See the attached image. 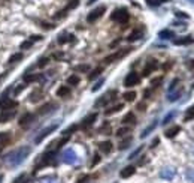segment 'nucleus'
I'll use <instances>...</instances> for the list:
<instances>
[{
  "label": "nucleus",
  "instance_id": "1",
  "mask_svg": "<svg viewBox=\"0 0 194 183\" xmlns=\"http://www.w3.org/2000/svg\"><path fill=\"white\" fill-rule=\"evenodd\" d=\"M130 15H129V11L126 8H119V9H115L111 15V20L112 21H116L119 23V24H126V23L129 21Z\"/></svg>",
  "mask_w": 194,
  "mask_h": 183
},
{
  "label": "nucleus",
  "instance_id": "18",
  "mask_svg": "<svg viewBox=\"0 0 194 183\" xmlns=\"http://www.w3.org/2000/svg\"><path fill=\"white\" fill-rule=\"evenodd\" d=\"M102 72H103V68H102V66H99V68H96V69H94V71H91V74L88 75V80H90V81H93V80H96V78H97V77H99V75H100Z\"/></svg>",
  "mask_w": 194,
  "mask_h": 183
},
{
  "label": "nucleus",
  "instance_id": "29",
  "mask_svg": "<svg viewBox=\"0 0 194 183\" xmlns=\"http://www.w3.org/2000/svg\"><path fill=\"white\" fill-rule=\"evenodd\" d=\"M32 47H33V42H32L30 39L21 42V45H19V48H21V50H29V48H32Z\"/></svg>",
  "mask_w": 194,
  "mask_h": 183
},
{
  "label": "nucleus",
  "instance_id": "31",
  "mask_svg": "<svg viewBox=\"0 0 194 183\" xmlns=\"http://www.w3.org/2000/svg\"><path fill=\"white\" fill-rule=\"evenodd\" d=\"M108 102H109V98H108V96H102L99 101L96 102V107H97V108H99V107H103V105H106Z\"/></svg>",
  "mask_w": 194,
  "mask_h": 183
},
{
  "label": "nucleus",
  "instance_id": "46",
  "mask_svg": "<svg viewBox=\"0 0 194 183\" xmlns=\"http://www.w3.org/2000/svg\"><path fill=\"white\" fill-rule=\"evenodd\" d=\"M137 110H140V111H145V104H139V105H137Z\"/></svg>",
  "mask_w": 194,
  "mask_h": 183
},
{
  "label": "nucleus",
  "instance_id": "16",
  "mask_svg": "<svg viewBox=\"0 0 194 183\" xmlns=\"http://www.w3.org/2000/svg\"><path fill=\"white\" fill-rule=\"evenodd\" d=\"M70 95V87L69 86H61V87H58V90H57V96L58 98H66V96H69Z\"/></svg>",
  "mask_w": 194,
  "mask_h": 183
},
{
  "label": "nucleus",
  "instance_id": "44",
  "mask_svg": "<svg viewBox=\"0 0 194 183\" xmlns=\"http://www.w3.org/2000/svg\"><path fill=\"white\" fill-rule=\"evenodd\" d=\"M24 87H26V86H21V87H17V89H15V95H19V93H21V92L24 90Z\"/></svg>",
  "mask_w": 194,
  "mask_h": 183
},
{
  "label": "nucleus",
  "instance_id": "2",
  "mask_svg": "<svg viewBox=\"0 0 194 183\" xmlns=\"http://www.w3.org/2000/svg\"><path fill=\"white\" fill-rule=\"evenodd\" d=\"M105 12H106V8H105V6H99V8H96L94 11H91V12L88 14L87 21H88V23H96V21L99 20V18H100Z\"/></svg>",
  "mask_w": 194,
  "mask_h": 183
},
{
  "label": "nucleus",
  "instance_id": "27",
  "mask_svg": "<svg viewBox=\"0 0 194 183\" xmlns=\"http://www.w3.org/2000/svg\"><path fill=\"white\" fill-rule=\"evenodd\" d=\"M21 59H22V54H21V53H15V54H12V56L9 57V60H8V62L12 65V63H17V62H19Z\"/></svg>",
  "mask_w": 194,
  "mask_h": 183
},
{
  "label": "nucleus",
  "instance_id": "24",
  "mask_svg": "<svg viewBox=\"0 0 194 183\" xmlns=\"http://www.w3.org/2000/svg\"><path fill=\"white\" fill-rule=\"evenodd\" d=\"M54 107H55V105H54V104H52V102H48V104H46V105H43V107H40V108H39V111H37V113H39V114H46V113H48V111H51V110H50V108H54Z\"/></svg>",
  "mask_w": 194,
  "mask_h": 183
},
{
  "label": "nucleus",
  "instance_id": "3",
  "mask_svg": "<svg viewBox=\"0 0 194 183\" xmlns=\"http://www.w3.org/2000/svg\"><path fill=\"white\" fill-rule=\"evenodd\" d=\"M130 51H131V48H124V50H121V51H116V53H114V54L108 56L103 62H105L106 65H109V63H112V62H115V60H118V59H121V57L127 56Z\"/></svg>",
  "mask_w": 194,
  "mask_h": 183
},
{
  "label": "nucleus",
  "instance_id": "37",
  "mask_svg": "<svg viewBox=\"0 0 194 183\" xmlns=\"http://www.w3.org/2000/svg\"><path fill=\"white\" fill-rule=\"evenodd\" d=\"M161 81H163V77H157V78H154V80L151 81V84H152L154 87H157V86H158Z\"/></svg>",
  "mask_w": 194,
  "mask_h": 183
},
{
  "label": "nucleus",
  "instance_id": "25",
  "mask_svg": "<svg viewBox=\"0 0 194 183\" xmlns=\"http://www.w3.org/2000/svg\"><path fill=\"white\" fill-rule=\"evenodd\" d=\"M123 98L127 101V102H133L136 99V92H126V93L123 95Z\"/></svg>",
  "mask_w": 194,
  "mask_h": 183
},
{
  "label": "nucleus",
  "instance_id": "12",
  "mask_svg": "<svg viewBox=\"0 0 194 183\" xmlns=\"http://www.w3.org/2000/svg\"><path fill=\"white\" fill-rule=\"evenodd\" d=\"M99 149H100V152H102V153L108 155V153H111V152H112L114 144H112L111 141H103V143H100V144H99Z\"/></svg>",
  "mask_w": 194,
  "mask_h": 183
},
{
  "label": "nucleus",
  "instance_id": "19",
  "mask_svg": "<svg viewBox=\"0 0 194 183\" xmlns=\"http://www.w3.org/2000/svg\"><path fill=\"white\" fill-rule=\"evenodd\" d=\"M134 122H136V117H134V114H133V113H127L126 116L123 117V123H124V125H129V123L133 125Z\"/></svg>",
  "mask_w": 194,
  "mask_h": 183
},
{
  "label": "nucleus",
  "instance_id": "39",
  "mask_svg": "<svg viewBox=\"0 0 194 183\" xmlns=\"http://www.w3.org/2000/svg\"><path fill=\"white\" fill-rule=\"evenodd\" d=\"M46 63H48V59H45V57H43V59H40V60H39L37 66H39V68H43V66H46Z\"/></svg>",
  "mask_w": 194,
  "mask_h": 183
},
{
  "label": "nucleus",
  "instance_id": "7",
  "mask_svg": "<svg viewBox=\"0 0 194 183\" xmlns=\"http://www.w3.org/2000/svg\"><path fill=\"white\" fill-rule=\"evenodd\" d=\"M158 68V63H157V60H149L148 63H147V66H145V69H143V72H142V75L143 77H148L149 74H152L155 69Z\"/></svg>",
  "mask_w": 194,
  "mask_h": 183
},
{
  "label": "nucleus",
  "instance_id": "48",
  "mask_svg": "<svg viewBox=\"0 0 194 183\" xmlns=\"http://www.w3.org/2000/svg\"><path fill=\"white\" fill-rule=\"evenodd\" d=\"M0 152H2V149H0Z\"/></svg>",
  "mask_w": 194,
  "mask_h": 183
},
{
  "label": "nucleus",
  "instance_id": "5",
  "mask_svg": "<svg viewBox=\"0 0 194 183\" xmlns=\"http://www.w3.org/2000/svg\"><path fill=\"white\" fill-rule=\"evenodd\" d=\"M17 111L15 110H3V113L0 114V123H8L15 117Z\"/></svg>",
  "mask_w": 194,
  "mask_h": 183
},
{
  "label": "nucleus",
  "instance_id": "26",
  "mask_svg": "<svg viewBox=\"0 0 194 183\" xmlns=\"http://www.w3.org/2000/svg\"><path fill=\"white\" fill-rule=\"evenodd\" d=\"M158 36H160V38H163V39H167V38H175L173 32H170V30H161V32L158 33Z\"/></svg>",
  "mask_w": 194,
  "mask_h": 183
},
{
  "label": "nucleus",
  "instance_id": "32",
  "mask_svg": "<svg viewBox=\"0 0 194 183\" xmlns=\"http://www.w3.org/2000/svg\"><path fill=\"white\" fill-rule=\"evenodd\" d=\"M78 128H79V126H78V125H72V126H69V128H67V129H66V131H64V132H63V134H64V135H67V137H69V135H72V134H73V132H75V131H76V129H78Z\"/></svg>",
  "mask_w": 194,
  "mask_h": 183
},
{
  "label": "nucleus",
  "instance_id": "15",
  "mask_svg": "<svg viewBox=\"0 0 194 183\" xmlns=\"http://www.w3.org/2000/svg\"><path fill=\"white\" fill-rule=\"evenodd\" d=\"M193 38L191 36H184V38H178V39H175L173 41V44L175 45H188V44H193Z\"/></svg>",
  "mask_w": 194,
  "mask_h": 183
},
{
  "label": "nucleus",
  "instance_id": "34",
  "mask_svg": "<svg viewBox=\"0 0 194 183\" xmlns=\"http://www.w3.org/2000/svg\"><path fill=\"white\" fill-rule=\"evenodd\" d=\"M78 5H79V0H72V2L67 5V8H66V9H67V11H70V9H75Z\"/></svg>",
  "mask_w": 194,
  "mask_h": 183
},
{
  "label": "nucleus",
  "instance_id": "38",
  "mask_svg": "<svg viewBox=\"0 0 194 183\" xmlns=\"http://www.w3.org/2000/svg\"><path fill=\"white\" fill-rule=\"evenodd\" d=\"M42 39H43V38H42L40 35H33V36L30 38V41H32V42H37V41H42Z\"/></svg>",
  "mask_w": 194,
  "mask_h": 183
},
{
  "label": "nucleus",
  "instance_id": "23",
  "mask_svg": "<svg viewBox=\"0 0 194 183\" xmlns=\"http://www.w3.org/2000/svg\"><path fill=\"white\" fill-rule=\"evenodd\" d=\"M67 84H69V86H78V84H79V77H78L76 74L70 75V77L67 78Z\"/></svg>",
  "mask_w": 194,
  "mask_h": 183
},
{
  "label": "nucleus",
  "instance_id": "11",
  "mask_svg": "<svg viewBox=\"0 0 194 183\" xmlns=\"http://www.w3.org/2000/svg\"><path fill=\"white\" fill-rule=\"evenodd\" d=\"M97 119V113H91L90 116H87L84 120H82V128H88V126H91L93 123H94V120Z\"/></svg>",
  "mask_w": 194,
  "mask_h": 183
},
{
  "label": "nucleus",
  "instance_id": "22",
  "mask_svg": "<svg viewBox=\"0 0 194 183\" xmlns=\"http://www.w3.org/2000/svg\"><path fill=\"white\" fill-rule=\"evenodd\" d=\"M37 80H40V75H37V74H27V75H24V81L26 83H34V81H37Z\"/></svg>",
  "mask_w": 194,
  "mask_h": 183
},
{
  "label": "nucleus",
  "instance_id": "17",
  "mask_svg": "<svg viewBox=\"0 0 194 183\" xmlns=\"http://www.w3.org/2000/svg\"><path fill=\"white\" fill-rule=\"evenodd\" d=\"M124 108V105L123 104H118V105H114V107H111L109 110H106L105 111V116H111V114H115V113H118V111H121Z\"/></svg>",
  "mask_w": 194,
  "mask_h": 183
},
{
  "label": "nucleus",
  "instance_id": "47",
  "mask_svg": "<svg viewBox=\"0 0 194 183\" xmlns=\"http://www.w3.org/2000/svg\"><path fill=\"white\" fill-rule=\"evenodd\" d=\"M94 2H96V0H90V2H88V5H93Z\"/></svg>",
  "mask_w": 194,
  "mask_h": 183
},
{
  "label": "nucleus",
  "instance_id": "43",
  "mask_svg": "<svg viewBox=\"0 0 194 183\" xmlns=\"http://www.w3.org/2000/svg\"><path fill=\"white\" fill-rule=\"evenodd\" d=\"M102 84H103V81H99V83H97V84H96V86H94V87H93V92H96V90H99V89H100V86H102Z\"/></svg>",
  "mask_w": 194,
  "mask_h": 183
},
{
  "label": "nucleus",
  "instance_id": "30",
  "mask_svg": "<svg viewBox=\"0 0 194 183\" xmlns=\"http://www.w3.org/2000/svg\"><path fill=\"white\" fill-rule=\"evenodd\" d=\"M75 71L76 72H88L90 71V65H78L75 68Z\"/></svg>",
  "mask_w": 194,
  "mask_h": 183
},
{
  "label": "nucleus",
  "instance_id": "6",
  "mask_svg": "<svg viewBox=\"0 0 194 183\" xmlns=\"http://www.w3.org/2000/svg\"><path fill=\"white\" fill-rule=\"evenodd\" d=\"M33 119H34V116L33 114H30V113H26L24 116L19 119V126L22 128V129H27L29 126H30V123L33 122Z\"/></svg>",
  "mask_w": 194,
  "mask_h": 183
},
{
  "label": "nucleus",
  "instance_id": "35",
  "mask_svg": "<svg viewBox=\"0 0 194 183\" xmlns=\"http://www.w3.org/2000/svg\"><path fill=\"white\" fill-rule=\"evenodd\" d=\"M130 143H131V137H129V138H127L126 141H123V143H121L119 149H121V150H124L126 147H129V144H130Z\"/></svg>",
  "mask_w": 194,
  "mask_h": 183
},
{
  "label": "nucleus",
  "instance_id": "36",
  "mask_svg": "<svg viewBox=\"0 0 194 183\" xmlns=\"http://www.w3.org/2000/svg\"><path fill=\"white\" fill-rule=\"evenodd\" d=\"M100 159H102V158H100L99 155H94V156H93V161H91V167H96L97 164L100 162Z\"/></svg>",
  "mask_w": 194,
  "mask_h": 183
},
{
  "label": "nucleus",
  "instance_id": "21",
  "mask_svg": "<svg viewBox=\"0 0 194 183\" xmlns=\"http://www.w3.org/2000/svg\"><path fill=\"white\" fill-rule=\"evenodd\" d=\"M17 107H18V104L15 101H6V102L2 104V110H14Z\"/></svg>",
  "mask_w": 194,
  "mask_h": 183
},
{
  "label": "nucleus",
  "instance_id": "14",
  "mask_svg": "<svg viewBox=\"0 0 194 183\" xmlns=\"http://www.w3.org/2000/svg\"><path fill=\"white\" fill-rule=\"evenodd\" d=\"M142 35H143V32H142L140 29H139V30L136 29V30H133V32L127 36V41H129V42H134V41L140 39V38H142Z\"/></svg>",
  "mask_w": 194,
  "mask_h": 183
},
{
  "label": "nucleus",
  "instance_id": "8",
  "mask_svg": "<svg viewBox=\"0 0 194 183\" xmlns=\"http://www.w3.org/2000/svg\"><path fill=\"white\" fill-rule=\"evenodd\" d=\"M42 96H43L42 90H40V89H36V90H33L32 93H30V96H29V101H30L32 104H36V102H39V101L42 99Z\"/></svg>",
  "mask_w": 194,
  "mask_h": 183
},
{
  "label": "nucleus",
  "instance_id": "33",
  "mask_svg": "<svg viewBox=\"0 0 194 183\" xmlns=\"http://www.w3.org/2000/svg\"><path fill=\"white\" fill-rule=\"evenodd\" d=\"M72 38H73V36H72V35H61L60 38H58V44H66V42H69Z\"/></svg>",
  "mask_w": 194,
  "mask_h": 183
},
{
  "label": "nucleus",
  "instance_id": "41",
  "mask_svg": "<svg viewBox=\"0 0 194 183\" xmlns=\"http://www.w3.org/2000/svg\"><path fill=\"white\" fill-rule=\"evenodd\" d=\"M188 117H194V107L188 110V113H187V119H188Z\"/></svg>",
  "mask_w": 194,
  "mask_h": 183
},
{
  "label": "nucleus",
  "instance_id": "42",
  "mask_svg": "<svg viewBox=\"0 0 194 183\" xmlns=\"http://www.w3.org/2000/svg\"><path fill=\"white\" fill-rule=\"evenodd\" d=\"M61 57H63V53H55V54L52 56V59H54V60H60Z\"/></svg>",
  "mask_w": 194,
  "mask_h": 183
},
{
  "label": "nucleus",
  "instance_id": "20",
  "mask_svg": "<svg viewBox=\"0 0 194 183\" xmlns=\"http://www.w3.org/2000/svg\"><path fill=\"white\" fill-rule=\"evenodd\" d=\"M179 131H181L179 126H173V128H170V129L166 131V137H167V138H173V137H175Z\"/></svg>",
  "mask_w": 194,
  "mask_h": 183
},
{
  "label": "nucleus",
  "instance_id": "10",
  "mask_svg": "<svg viewBox=\"0 0 194 183\" xmlns=\"http://www.w3.org/2000/svg\"><path fill=\"white\" fill-rule=\"evenodd\" d=\"M134 173H136V168L130 165V167H126V168H123V170H121L119 176H121V179H129V177H131Z\"/></svg>",
  "mask_w": 194,
  "mask_h": 183
},
{
  "label": "nucleus",
  "instance_id": "4",
  "mask_svg": "<svg viewBox=\"0 0 194 183\" xmlns=\"http://www.w3.org/2000/svg\"><path fill=\"white\" fill-rule=\"evenodd\" d=\"M140 83V77L136 72H130L126 78H124V86L126 87H134Z\"/></svg>",
  "mask_w": 194,
  "mask_h": 183
},
{
  "label": "nucleus",
  "instance_id": "45",
  "mask_svg": "<svg viewBox=\"0 0 194 183\" xmlns=\"http://www.w3.org/2000/svg\"><path fill=\"white\" fill-rule=\"evenodd\" d=\"M176 17H181V18H188V15H185L184 12H176Z\"/></svg>",
  "mask_w": 194,
  "mask_h": 183
},
{
  "label": "nucleus",
  "instance_id": "40",
  "mask_svg": "<svg viewBox=\"0 0 194 183\" xmlns=\"http://www.w3.org/2000/svg\"><path fill=\"white\" fill-rule=\"evenodd\" d=\"M154 128H155V123H152V125H151V126H149V128H148L147 131H145V132L142 134V137H147V135H148V132H149V131H152Z\"/></svg>",
  "mask_w": 194,
  "mask_h": 183
},
{
  "label": "nucleus",
  "instance_id": "13",
  "mask_svg": "<svg viewBox=\"0 0 194 183\" xmlns=\"http://www.w3.org/2000/svg\"><path fill=\"white\" fill-rule=\"evenodd\" d=\"M11 141V132H0V149L9 144Z\"/></svg>",
  "mask_w": 194,
  "mask_h": 183
},
{
  "label": "nucleus",
  "instance_id": "28",
  "mask_svg": "<svg viewBox=\"0 0 194 183\" xmlns=\"http://www.w3.org/2000/svg\"><path fill=\"white\" fill-rule=\"evenodd\" d=\"M127 134H130V128L124 126V128H119L115 135H116V137H124V135H127Z\"/></svg>",
  "mask_w": 194,
  "mask_h": 183
},
{
  "label": "nucleus",
  "instance_id": "9",
  "mask_svg": "<svg viewBox=\"0 0 194 183\" xmlns=\"http://www.w3.org/2000/svg\"><path fill=\"white\" fill-rule=\"evenodd\" d=\"M55 129H57V126H55V125H52V126H50V128H46V129H43V131L40 132V135H39V137H37V138H36V143H40V141H42L43 138H46V137H48V135H50L51 132H54Z\"/></svg>",
  "mask_w": 194,
  "mask_h": 183
}]
</instances>
